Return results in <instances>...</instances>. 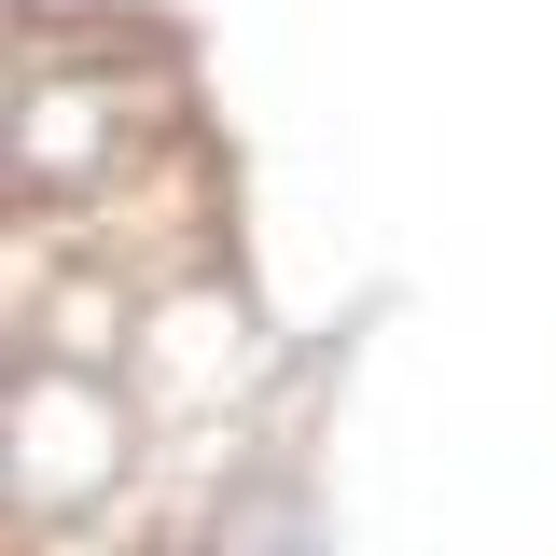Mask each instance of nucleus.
Listing matches in <instances>:
<instances>
[{
    "label": "nucleus",
    "instance_id": "f257e3e1",
    "mask_svg": "<svg viewBox=\"0 0 556 556\" xmlns=\"http://www.w3.org/2000/svg\"><path fill=\"white\" fill-rule=\"evenodd\" d=\"M0 486L28 515H98L126 486V404L98 362H14L0 376Z\"/></svg>",
    "mask_w": 556,
    "mask_h": 556
},
{
    "label": "nucleus",
    "instance_id": "f03ea898",
    "mask_svg": "<svg viewBox=\"0 0 556 556\" xmlns=\"http://www.w3.org/2000/svg\"><path fill=\"white\" fill-rule=\"evenodd\" d=\"M126 362H139V404L153 417H223V390L251 376V320H237L223 278H195V292H153L126 320Z\"/></svg>",
    "mask_w": 556,
    "mask_h": 556
},
{
    "label": "nucleus",
    "instance_id": "7ed1b4c3",
    "mask_svg": "<svg viewBox=\"0 0 556 556\" xmlns=\"http://www.w3.org/2000/svg\"><path fill=\"white\" fill-rule=\"evenodd\" d=\"M126 139H139V84H42V98H14V112H0V167L98 195V167H112Z\"/></svg>",
    "mask_w": 556,
    "mask_h": 556
}]
</instances>
